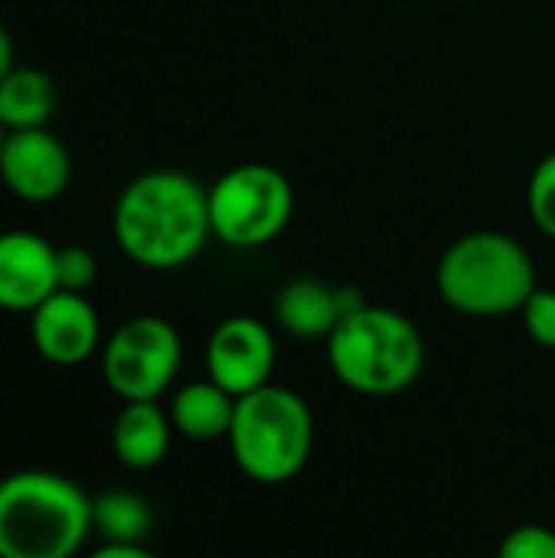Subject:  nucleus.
Masks as SVG:
<instances>
[{
    "mask_svg": "<svg viewBox=\"0 0 555 558\" xmlns=\"http://www.w3.org/2000/svg\"><path fill=\"white\" fill-rule=\"evenodd\" d=\"M98 278V262L85 245H62L56 248V281L59 291L85 294Z\"/></svg>",
    "mask_w": 555,
    "mask_h": 558,
    "instance_id": "obj_18",
    "label": "nucleus"
},
{
    "mask_svg": "<svg viewBox=\"0 0 555 558\" xmlns=\"http://www.w3.org/2000/svg\"><path fill=\"white\" fill-rule=\"evenodd\" d=\"M33 350L52 366H82L101 347V320L85 294L56 291L29 314Z\"/></svg>",
    "mask_w": 555,
    "mask_h": 558,
    "instance_id": "obj_10",
    "label": "nucleus"
},
{
    "mask_svg": "<svg viewBox=\"0 0 555 558\" xmlns=\"http://www.w3.org/2000/svg\"><path fill=\"white\" fill-rule=\"evenodd\" d=\"M497 558H555V530L540 523H523L504 536Z\"/></svg>",
    "mask_w": 555,
    "mask_h": 558,
    "instance_id": "obj_19",
    "label": "nucleus"
},
{
    "mask_svg": "<svg viewBox=\"0 0 555 558\" xmlns=\"http://www.w3.org/2000/svg\"><path fill=\"white\" fill-rule=\"evenodd\" d=\"M3 141H7V128L0 124V150H3Z\"/></svg>",
    "mask_w": 555,
    "mask_h": 558,
    "instance_id": "obj_23",
    "label": "nucleus"
},
{
    "mask_svg": "<svg viewBox=\"0 0 555 558\" xmlns=\"http://www.w3.org/2000/svg\"><path fill=\"white\" fill-rule=\"evenodd\" d=\"M527 209L533 226L555 242V150L536 163L527 183Z\"/></svg>",
    "mask_w": 555,
    "mask_h": 558,
    "instance_id": "obj_17",
    "label": "nucleus"
},
{
    "mask_svg": "<svg viewBox=\"0 0 555 558\" xmlns=\"http://www.w3.org/2000/svg\"><path fill=\"white\" fill-rule=\"evenodd\" d=\"M275 320L294 340H327L340 324L337 288L317 278H291L275 294Z\"/></svg>",
    "mask_w": 555,
    "mask_h": 558,
    "instance_id": "obj_13",
    "label": "nucleus"
},
{
    "mask_svg": "<svg viewBox=\"0 0 555 558\" xmlns=\"http://www.w3.org/2000/svg\"><path fill=\"white\" fill-rule=\"evenodd\" d=\"M85 558H160L154 556L144 543H101L95 553Z\"/></svg>",
    "mask_w": 555,
    "mask_h": 558,
    "instance_id": "obj_21",
    "label": "nucleus"
},
{
    "mask_svg": "<svg viewBox=\"0 0 555 558\" xmlns=\"http://www.w3.org/2000/svg\"><path fill=\"white\" fill-rule=\"evenodd\" d=\"M10 69H13V39H10L7 26L0 23V82L7 78Z\"/></svg>",
    "mask_w": 555,
    "mask_h": 558,
    "instance_id": "obj_22",
    "label": "nucleus"
},
{
    "mask_svg": "<svg viewBox=\"0 0 555 558\" xmlns=\"http://www.w3.org/2000/svg\"><path fill=\"white\" fill-rule=\"evenodd\" d=\"M170 412L160 402H124L111 422V454L128 471H154L173 441Z\"/></svg>",
    "mask_w": 555,
    "mask_h": 558,
    "instance_id": "obj_12",
    "label": "nucleus"
},
{
    "mask_svg": "<svg viewBox=\"0 0 555 558\" xmlns=\"http://www.w3.org/2000/svg\"><path fill=\"white\" fill-rule=\"evenodd\" d=\"M523 327L530 340L543 350H555V291L553 288H536L530 301L520 311Z\"/></svg>",
    "mask_w": 555,
    "mask_h": 558,
    "instance_id": "obj_20",
    "label": "nucleus"
},
{
    "mask_svg": "<svg viewBox=\"0 0 555 558\" xmlns=\"http://www.w3.org/2000/svg\"><path fill=\"white\" fill-rule=\"evenodd\" d=\"M438 298L464 317L520 314L536 284V265L527 245L497 229L458 235L435 268Z\"/></svg>",
    "mask_w": 555,
    "mask_h": 558,
    "instance_id": "obj_3",
    "label": "nucleus"
},
{
    "mask_svg": "<svg viewBox=\"0 0 555 558\" xmlns=\"http://www.w3.org/2000/svg\"><path fill=\"white\" fill-rule=\"evenodd\" d=\"M180 363L183 340L157 314L128 317L101 343V376L121 402H157L173 386Z\"/></svg>",
    "mask_w": 555,
    "mask_h": 558,
    "instance_id": "obj_7",
    "label": "nucleus"
},
{
    "mask_svg": "<svg viewBox=\"0 0 555 558\" xmlns=\"http://www.w3.org/2000/svg\"><path fill=\"white\" fill-rule=\"evenodd\" d=\"M111 232L137 268H183L213 239L209 193L183 170L137 173L114 199Z\"/></svg>",
    "mask_w": 555,
    "mask_h": 558,
    "instance_id": "obj_1",
    "label": "nucleus"
},
{
    "mask_svg": "<svg viewBox=\"0 0 555 558\" xmlns=\"http://www.w3.org/2000/svg\"><path fill=\"white\" fill-rule=\"evenodd\" d=\"M206 193L213 239L229 248H262L294 216V186L272 163H239L206 186Z\"/></svg>",
    "mask_w": 555,
    "mask_h": 558,
    "instance_id": "obj_6",
    "label": "nucleus"
},
{
    "mask_svg": "<svg viewBox=\"0 0 555 558\" xmlns=\"http://www.w3.org/2000/svg\"><path fill=\"white\" fill-rule=\"evenodd\" d=\"M203 360H206V379L222 386L229 396L242 399L249 392L272 386L278 343L275 333L265 327V320L252 314H236L216 324V330L206 340Z\"/></svg>",
    "mask_w": 555,
    "mask_h": 558,
    "instance_id": "obj_8",
    "label": "nucleus"
},
{
    "mask_svg": "<svg viewBox=\"0 0 555 558\" xmlns=\"http://www.w3.org/2000/svg\"><path fill=\"white\" fill-rule=\"evenodd\" d=\"M324 343L330 373L357 396H399L412 389L425 369V340L419 327L383 304H366L343 317Z\"/></svg>",
    "mask_w": 555,
    "mask_h": 558,
    "instance_id": "obj_4",
    "label": "nucleus"
},
{
    "mask_svg": "<svg viewBox=\"0 0 555 558\" xmlns=\"http://www.w3.org/2000/svg\"><path fill=\"white\" fill-rule=\"evenodd\" d=\"M95 533L92 497L56 471L0 481V558H75Z\"/></svg>",
    "mask_w": 555,
    "mask_h": 558,
    "instance_id": "obj_2",
    "label": "nucleus"
},
{
    "mask_svg": "<svg viewBox=\"0 0 555 558\" xmlns=\"http://www.w3.org/2000/svg\"><path fill=\"white\" fill-rule=\"evenodd\" d=\"M56 105V82L36 65H13L0 82V124L7 131L49 128Z\"/></svg>",
    "mask_w": 555,
    "mask_h": 558,
    "instance_id": "obj_15",
    "label": "nucleus"
},
{
    "mask_svg": "<svg viewBox=\"0 0 555 558\" xmlns=\"http://www.w3.org/2000/svg\"><path fill=\"white\" fill-rule=\"evenodd\" d=\"M56 291V245L33 229L0 232V311L33 314Z\"/></svg>",
    "mask_w": 555,
    "mask_h": 558,
    "instance_id": "obj_11",
    "label": "nucleus"
},
{
    "mask_svg": "<svg viewBox=\"0 0 555 558\" xmlns=\"http://www.w3.org/2000/svg\"><path fill=\"white\" fill-rule=\"evenodd\" d=\"M0 183L23 203H52L72 183V154L49 128L7 131Z\"/></svg>",
    "mask_w": 555,
    "mask_h": 558,
    "instance_id": "obj_9",
    "label": "nucleus"
},
{
    "mask_svg": "<svg viewBox=\"0 0 555 558\" xmlns=\"http://www.w3.org/2000/svg\"><path fill=\"white\" fill-rule=\"evenodd\" d=\"M92 526L101 543H144L154 530V510L134 490H101L92 497Z\"/></svg>",
    "mask_w": 555,
    "mask_h": 558,
    "instance_id": "obj_16",
    "label": "nucleus"
},
{
    "mask_svg": "<svg viewBox=\"0 0 555 558\" xmlns=\"http://www.w3.org/2000/svg\"><path fill=\"white\" fill-rule=\"evenodd\" d=\"M170 422L173 432L183 435L186 441H226L236 415V396H229L222 386L213 379H196L186 383L173 392L170 402Z\"/></svg>",
    "mask_w": 555,
    "mask_h": 558,
    "instance_id": "obj_14",
    "label": "nucleus"
},
{
    "mask_svg": "<svg viewBox=\"0 0 555 558\" xmlns=\"http://www.w3.org/2000/svg\"><path fill=\"white\" fill-rule=\"evenodd\" d=\"M226 441L236 468L252 484L278 487L307 468L314 454V415L298 392L272 383L236 399Z\"/></svg>",
    "mask_w": 555,
    "mask_h": 558,
    "instance_id": "obj_5",
    "label": "nucleus"
}]
</instances>
